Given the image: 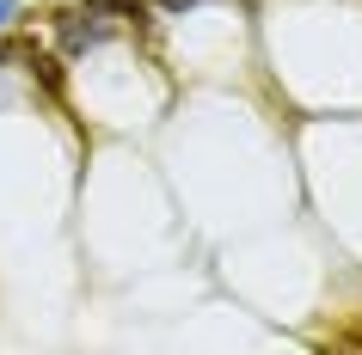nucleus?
Listing matches in <instances>:
<instances>
[{
  "label": "nucleus",
  "instance_id": "nucleus-1",
  "mask_svg": "<svg viewBox=\"0 0 362 355\" xmlns=\"http://www.w3.org/2000/svg\"><path fill=\"white\" fill-rule=\"evenodd\" d=\"M111 37V19H105V13H98V6H80V13H68V19H62V49H93V43H105Z\"/></svg>",
  "mask_w": 362,
  "mask_h": 355
},
{
  "label": "nucleus",
  "instance_id": "nucleus-2",
  "mask_svg": "<svg viewBox=\"0 0 362 355\" xmlns=\"http://www.w3.org/2000/svg\"><path fill=\"white\" fill-rule=\"evenodd\" d=\"M13 13H19V6H13V0H0V31L13 25Z\"/></svg>",
  "mask_w": 362,
  "mask_h": 355
}]
</instances>
